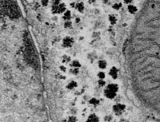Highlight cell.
I'll return each instance as SVG.
<instances>
[{"instance_id": "18", "label": "cell", "mask_w": 160, "mask_h": 122, "mask_svg": "<svg viewBox=\"0 0 160 122\" xmlns=\"http://www.w3.org/2000/svg\"><path fill=\"white\" fill-rule=\"evenodd\" d=\"M112 9L114 10H116V11H118V10H119L122 7H123V3L121 2H117V3H114V4H112L111 6Z\"/></svg>"}, {"instance_id": "20", "label": "cell", "mask_w": 160, "mask_h": 122, "mask_svg": "<svg viewBox=\"0 0 160 122\" xmlns=\"http://www.w3.org/2000/svg\"><path fill=\"white\" fill-rule=\"evenodd\" d=\"M73 26V23H72V21L70 20V21H65L64 22V23H63V27L65 28V29H71L72 28Z\"/></svg>"}, {"instance_id": "10", "label": "cell", "mask_w": 160, "mask_h": 122, "mask_svg": "<svg viewBox=\"0 0 160 122\" xmlns=\"http://www.w3.org/2000/svg\"><path fill=\"white\" fill-rule=\"evenodd\" d=\"M74 9L77 10V11L79 12L80 14H83L85 12V9H86V7H85V4L82 1H79L76 3L75 8Z\"/></svg>"}, {"instance_id": "29", "label": "cell", "mask_w": 160, "mask_h": 122, "mask_svg": "<svg viewBox=\"0 0 160 122\" xmlns=\"http://www.w3.org/2000/svg\"><path fill=\"white\" fill-rule=\"evenodd\" d=\"M75 5H76V3H70V6L72 8H75Z\"/></svg>"}, {"instance_id": "17", "label": "cell", "mask_w": 160, "mask_h": 122, "mask_svg": "<svg viewBox=\"0 0 160 122\" xmlns=\"http://www.w3.org/2000/svg\"><path fill=\"white\" fill-rule=\"evenodd\" d=\"M106 73L104 71V70H99L97 74H96V76H97L98 77V80H105L106 77Z\"/></svg>"}, {"instance_id": "12", "label": "cell", "mask_w": 160, "mask_h": 122, "mask_svg": "<svg viewBox=\"0 0 160 122\" xmlns=\"http://www.w3.org/2000/svg\"><path fill=\"white\" fill-rule=\"evenodd\" d=\"M73 59L71 58V57L70 56V55H68V54H64V55H62V58H61V62H62V64H63V65H70V63L71 62V61H72Z\"/></svg>"}, {"instance_id": "22", "label": "cell", "mask_w": 160, "mask_h": 122, "mask_svg": "<svg viewBox=\"0 0 160 122\" xmlns=\"http://www.w3.org/2000/svg\"><path fill=\"white\" fill-rule=\"evenodd\" d=\"M59 70L61 73H65L68 71L67 70V65H63V64H61L59 66Z\"/></svg>"}, {"instance_id": "25", "label": "cell", "mask_w": 160, "mask_h": 122, "mask_svg": "<svg viewBox=\"0 0 160 122\" xmlns=\"http://www.w3.org/2000/svg\"><path fill=\"white\" fill-rule=\"evenodd\" d=\"M103 119H104V122H111L113 120V116L106 115Z\"/></svg>"}, {"instance_id": "21", "label": "cell", "mask_w": 160, "mask_h": 122, "mask_svg": "<svg viewBox=\"0 0 160 122\" xmlns=\"http://www.w3.org/2000/svg\"><path fill=\"white\" fill-rule=\"evenodd\" d=\"M77 121H78L77 117L75 116H74V115L67 117L65 120V122H77Z\"/></svg>"}, {"instance_id": "16", "label": "cell", "mask_w": 160, "mask_h": 122, "mask_svg": "<svg viewBox=\"0 0 160 122\" xmlns=\"http://www.w3.org/2000/svg\"><path fill=\"white\" fill-rule=\"evenodd\" d=\"M70 66H71V68H79V69H80L81 66H82V64H81L79 60H78V59H73L71 61V62L70 63Z\"/></svg>"}, {"instance_id": "19", "label": "cell", "mask_w": 160, "mask_h": 122, "mask_svg": "<svg viewBox=\"0 0 160 122\" xmlns=\"http://www.w3.org/2000/svg\"><path fill=\"white\" fill-rule=\"evenodd\" d=\"M69 73L72 76H77V75L79 74L80 70L79 68H71L70 70H69Z\"/></svg>"}, {"instance_id": "23", "label": "cell", "mask_w": 160, "mask_h": 122, "mask_svg": "<svg viewBox=\"0 0 160 122\" xmlns=\"http://www.w3.org/2000/svg\"><path fill=\"white\" fill-rule=\"evenodd\" d=\"M97 84H98V85L100 88H105V86L107 85V84H106V82L105 80H98Z\"/></svg>"}, {"instance_id": "9", "label": "cell", "mask_w": 160, "mask_h": 122, "mask_svg": "<svg viewBox=\"0 0 160 122\" xmlns=\"http://www.w3.org/2000/svg\"><path fill=\"white\" fill-rule=\"evenodd\" d=\"M97 65L100 70H105L108 67V62L105 59H99L97 62Z\"/></svg>"}, {"instance_id": "8", "label": "cell", "mask_w": 160, "mask_h": 122, "mask_svg": "<svg viewBox=\"0 0 160 122\" xmlns=\"http://www.w3.org/2000/svg\"><path fill=\"white\" fill-rule=\"evenodd\" d=\"M85 122H101V118L98 114L91 113L87 117Z\"/></svg>"}, {"instance_id": "3", "label": "cell", "mask_w": 160, "mask_h": 122, "mask_svg": "<svg viewBox=\"0 0 160 122\" xmlns=\"http://www.w3.org/2000/svg\"><path fill=\"white\" fill-rule=\"evenodd\" d=\"M67 10V4L62 0H52L50 11L53 15H62Z\"/></svg>"}, {"instance_id": "28", "label": "cell", "mask_w": 160, "mask_h": 122, "mask_svg": "<svg viewBox=\"0 0 160 122\" xmlns=\"http://www.w3.org/2000/svg\"><path fill=\"white\" fill-rule=\"evenodd\" d=\"M80 22H81V18H80L79 17L75 18V20H74V23H79Z\"/></svg>"}, {"instance_id": "2", "label": "cell", "mask_w": 160, "mask_h": 122, "mask_svg": "<svg viewBox=\"0 0 160 122\" xmlns=\"http://www.w3.org/2000/svg\"><path fill=\"white\" fill-rule=\"evenodd\" d=\"M119 92V85L117 83L107 84L103 90V96L108 100L114 99Z\"/></svg>"}, {"instance_id": "15", "label": "cell", "mask_w": 160, "mask_h": 122, "mask_svg": "<svg viewBox=\"0 0 160 122\" xmlns=\"http://www.w3.org/2000/svg\"><path fill=\"white\" fill-rule=\"evenodd\" d=\"M88 102H89L90 105H91L93 106H99L100 105V100L97 97H92L89 99Z\"/></svg>"}, {"instance_id": "6", "label": "cell", "mask_w": 160, "mask_h": 122, "mask_svg": "<svg viewBox=\"0 0 160 122\" xmlns=\"http://www.w3.org/2000/svg\"><path fill=\"white\" fill-rule=\"evenodd\" d=\"M119 68L115 65H113L109 69L108 71V76L111 77L112 80H116L119 77Z\"/></svg>"}, {"instance_id": "24", "label": "cell", "mask_w": 160, "mask_h": 122, "mask_svg": "<svg viewBox=\"0 0 160 122\" xmlns=\"http://www.w3.org/2000/svg\"><path fill=\"white\" fill-rule=\"evenodd\" d=\"M40 3H41L42 6L47 7V6H48L49 4H50V0H40Z\"/></svg>"}, {"instance_id": "7", "label": "cell", "mask_w": 160, "mask_h": 122, "mask_svg": "<svg viewBox=\"0 0 160 122\" xmlns=\"http://www.w3.org/2000/svg\"><path fill=\"white\" fill-rule=\"evenodd\" d=\"M79 86V83L77 81L75 80H71L70 82H68L66 85V88L67 90L70 91H73V90H75Z\"/></svg>"}, {"instance_id": "5", "label": "cell", "mask_w": 160, "mask_h": 122, "mask_svg": "<svg viewBox=\"0 0 160 122\" xmlns=\"http://www.w3.org/2000/svg\"><path fill=\"white\" fill-rule=\"evenodd\" d=\"M74 42H75V40H74V38L73 37L65 36L62 40V46L64 48L69 49V48H71L74 46Z\"/></svg>"}, {"instance_id": "13", "label": "cell", "mask_w": 160, "mask_h": 122, "mask_svg": "<svg viewBox=\"0 0 160 122\" xmlns=\"http://www.w3.org/2000/svg\"><path fill=\"white\" fill-rule=\"evenodd\" d=\"M127 11H128V13L131 14V15H135L138 11V6H135V4L128 5L127 6Z\"/></svg>"}, {"instance_id": "11", "label": "cell", "mask_w": 160, "mask_h": 122, "mask_svg": "<svg viewBox=\"0 0 160 122\" xmlns=\"http://www.w3.org/2000/svg\"><path fill=\"white\" fill-rule=\"evenodd\" d=\"M108 22L111 25V26H114L117 24V23H118V17H117V15H115L114 14H110L108 15Z\"/></svg>"}, {"instance_id": "26", "label": "cell", "mask_w": 160, "mask_h": 122, "mask_svg": "<svg viewBox=\"0 0 160 122\" xmlns=\"http://www.w3.org/2000/svg\"><path fill=\"white\" fill-rule=\"evenodd\" d=\"M123 3L126 4V5H131V4H132L133 3V2L135 1V0H123Z\"/></svg>"}, {"instance_id": "4", "label": "cell", "mask_w": 160, "mask_h": 122, "mask_svg": "<svg viewBox=\"0 0 160 122\" xmlns=\"http://www.w3.org/2000/svg\"><path fill=\"white\" fill-rule=\"evenodd\" d=\"M126 105L122 102H119V103H116L112 106V111H113V113L115 116H118L120 117L122 115H123L126 111Z\"/></svg>"}, {"instance_id": "1", "label": "cell", "mask_w": 160, "mask_h": 122, "mask_svg": "<svg viewBox=\"0 0 160 122\" xmlns=\"http://www.w3.org/2000/svg\"><path fill=\"white\" fill-rule=\"evenodd\" d=\"M128 73L137 98L146 109L160 117V35L142 56L131 58Z\"/></svg>"}, {"instance_id": "27", "label": "cell", "mask_w": 160, "mask_h": 122, "mask_svg": "<svg viewBox=\"0 0 160 122\" xmlns=\"http://www.w3.org/2000/svg\"><path fill=\"white\" fill-rule=\"evenodd\" d=\"M110 1H111V0H102L103 3V4H105V5H107V4H109V3H110Z\"/></svg>"}, {"instance_id": "14", "label": "cell", "mask_w": 160, "mask_h": 122, "mask_svg": "<svg viewBox=\"0 0 160 122\" xmlns=\"http://www.w3.org/2000/svg\"><path fill=\"white\" fill-rule=\"evenodd\" d=\"M62 20L65 22V21H70L71 20V18H72V13H71V10H67L65 12H64L62 15Z\"/></svg>"}]
</instances>
